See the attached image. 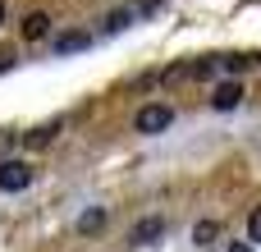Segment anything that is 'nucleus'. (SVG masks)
Masks as SVG:
<instances>
[{
    "label": "nucleus",
    "instance_id": "f257e3e1",
    "mask_svg": "<svg viewBox=\"0 0 261 252\" xmlns=\"http://www.w3.org/2000/svg\"><path fill=\"white\" fill-rule=\"evenodd\" d=\"M133 124H138V133H165V129H170V124H174V110H170V106H161V101H156V106H142V110H138V119H133Z\"/></svg>",
    "mask_w": 261,
    "mask_h": 252
},
{
    "label": "nucleus",
    "instance_id": "f03ea898",
    "mask_svg": "<svg viewBox=\"0 0 261 252\" xmlns=\"http://www.w3.org/2000/svg\"><path fill=\"white\" fill-rule=\"evenodd\" d=\"M28 184H32V165H23V161L0 165V193H23Z\"/></svg>",
    "mask_w": 261,
    "mask_h": 252
},
{
    "label": "nucleus",
    "instance_id": "7ed1b4c3",
    "mask_svg": "<svg viewBox=\"0 0 261 252\" xmlns=\"http://www.w3.org/2000/svg\"><path fill=\"white\" fill-rule=\"evenodd\" d=\"M239 101H243V83H234V78L220 83V87L211 92V106H216V110H234Z\"/></svg>",
    "mask_w": 261,
    "mask_h": 252
},
{
    "label": "nucleus",
    "instance_id": "20e7f679",
    "mask_svg": "<svg viewBox=\"0 0 261 252\" xmlns=\"http://www.w3.org/2000/svg\"><path fill=\"white\" fill-rule=\"evenodd\" d=\"M161 234H165V220H161V216H147V220H138V225H133V234H128V239H133V243H156Z\"/></svg>",
    "mask_w": 261,
    "mask_h": 252
},
{
    "label": "nucleus",
    "instance_id": "39448f33",
    "mask_svg": "<svg viewBox=\"0 0 261 252\" xmlns=\"http://www.w3.org/2000/svg\"><path fill=\"white\" fill-rule=\"evenodd\" d=\"M87 46H92L87 32H60L55 37V55H73V51H87Z\"/></svg>",
    "mask_w": 261,
    "mask_h": 252
},
{
    "label": "nucleus",
    "instance_id": "423d86ee",
    "mask_svg": "<svg viewBox=\"0 0 261 252\" xmlns=\"http://www.w3.org/2000/svg\"><path fill=\"white\" fill-rule=\"evenodd\" d=\"M46 32H50V18H46L41 9H32V14L23 18V37H28V41H41Z\"/></svg>",
    "mask_w": 261,
    "mask_h": 252
},
{
    "label": "nucleus",
    "instance_id": "0eeeda50",
    "mask_svg": "<svg viewBox=\"0 0 261 252\" xmlns=\"http://www.w3.org/2000/svg\"><path fill=\"white\" fill-rule=\"evenodd\" d=\"M101 225H106V211H101V207H87V211L78 216V234H96Z\"/></svg>",
    "mask_w": 261,
    "mask_h": 252
},
{
    "label": "nucleus",
    "instance_id": "6e6552de",
    "mask_svg": "<svg viewBox=\"0 0 261 252\" xmlns=\"http://www.w3.org/2000/svg\"><path fill=\"white\" fill-rule=\"evenodd\" d=\"M216 239H220V225H216V220H202V225L193 230V243H202V248L216 243Z\"/></svg>",
    "mask_w": 261,
    "mask_h": 252
},
{
    "label": "nucleus",
    "instance_id": "1a4fd4ad",
    "mask_svg": "<svg viewBox=\"0 0 261 252\" xmlns=\"http://www.w3.org/2000/svg\"><path fill=\"white\" fill-rule=\"evenodd\" d=\"M55 133H60V124H41V129H32V133H28V147H46Z\"/></svg>",
    "mask_w": 261,
    "mask_h": 252
},
{
    "label": "nucleus",
    "instance_id": "9d476101",
    "mask_svg": "<svg viewBox=\"0 0 261 252\" xmlns=\"http://www.w3.org/2000/svg\"><path fill=\"white\" fill-rule=\"evenodd\" d=\"M128 23H133V9H115V14L106 18V32H124Z\"/></svg>",
    "mask_w": 261,
    "mask_h": 252
},
{
    "label": "nucleus",
    "instance_id": "9b49d317",
    "mask_svg": "<svg viewBox=\"0 0 261 252\" xmlns=\"http://www.w3.org/2000/svg\"><path fill=\"white\" fill-rule=\"evenodd\" d=\"M248 239H252V243H261V207L248 216Z\"/></svg>",
    "mask_w": 261,
    "mask_h": 252
},
{
    "label": "nucleus",
    "instance_id": "f8f14e48",
    "mask_svg": "<svg viewBox=\"0 0 261 252\" xmlns=\"http://www.w3.org/2000/svg\"><path fill=\"white\" fill-rule=\"evenodd\" d=\"M225 69H229V73H243L248 60H243V55H225Z\"/></svg>",
    "mask_w": 261,
    "mask_h": 252
},
{
    "label": "nucleus",
    "instance_id": "ddd939ff",
    "mask_svg": "<svg viewBox=\"0 0 261 252\" xmlns=\"http://www.w3.org/2000/svg\"><path fill=\"white\" fill-rule=\"evenodd\" d=\"M229 252H257V248H248V243H234V248H229Z\"/></svg>",
    "mask_w": 261,
    "mask_h": 252
},
{
    "label": "nucleus",
    "instance_id": "4468645a",
    "mask_svg": "<svg viewBox=\"0 0 261 252\" xmlns=\"http://www.w3.org/2000/svg\"><path fill=\"white\" fill-rule=\"evenodd\" d=\"M0 18H5V0H0Z\"/></svg>",
    "mask_w": 261,
    "mask_h": 252
}]
</instances>
